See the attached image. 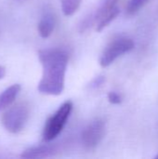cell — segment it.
Segmentation results:
<instances>
[{
	"instance_id": "cell-1",
	"label": "cell",
	"mask_w": 158,
	"mask_h": 159,
	"mask_svg": "<svg viewBox=\"0 0 158 159\" xmlns=\"http://www.w3.org/2000/svg\"><path fill=\"white\" fill-rule=\"evenodd\" d=\"M38 58L43 67L42 78L38 90L42 94L60 95L64 89L68 56L59 48H45L38 51Z\"/></svg>"
},
{
	"instance_id": "cell-2",
	"label": "cell",
	"mask_w": 158,
	"mask_h": 159,
	"mask_svg": "<svg viewBox=\"0 0 158 159\" xmlns=\"http://www.w3.org/2000/svg\"><path fill=\"white\" fill-rule=\"evenodd\" d=\"M72 110L73 102L67 101L63 102L55 114L47 119L43 130V140L45 142H51L61 134L70 117Z\"/></svg>"
},
{
	"instance_id": "cell-3",
	"label": "cell",
	"mask_w": 158,
	"mask_h": 159,
	"mask_svg": "<svg viewBox=\"0 0 158 159\" xmlns=\"http://www.w3.org/2000/svg\"><path fill=\"white\" fill-rule=\"evenodd\" d=\"M30 114V107L26 102H20L4 113L2 124L10 133L20 132L25 126Z\"/></svg>"
},
{
	"instance_id": "cell-4",
	"label": "cell",
	"mask_w": 158,
	"mask_h": 159,
	"mask_svg": "<svg viewBox=\"0 0 158 159\" xmlns=\"http://www.w3.org/2000/svg\"><path fill=\"white\" fill-rule=\"evenodd\" d=\"M134 46V41L128 37H117L112 40L101 55V66L107 67L111 65L117 58L133 49Z\"/></svg>"
},
{
	"instance_id": "cell-5",
	"label": "cell",
	"mask_w": 158,
	"mask_h": 159,
	"mask_svg": "<svg viewBox=\"0 0 158 159\" xmlns=\"http://www.w3.org/2000/svg\"><path fill=\"white\" fill-rule=\"evenodd\" d=\"M105 135V123L102 119L92 121L82 132V143L88 149H94Z\"/></svg>"
},
{
	"instance_id": "cell-6",
	"label": "cell",
	"mask_w": 158,
	"mask_h": 159,
	"mask_svg": "<svg viewBox=\"0 0 158 159\" xmlns=\"http://www.w3.org/2000/svg\"><path fill=\"white\" fill-rule=\"evenodd\" d=\"M120 10L118 6H115L111 8H104L100 7L98 10L95 20H96V31L101 32L102 31L106 26H108L119 14Z\"/></svg>"
},
{
	"instance_id": "cell-7",
	"label": "cell",
	"mask_w": 158,
	"mask_h": 159,
	"mask_svg": "<svg viewBox=\"0 0 158 159\" xmlns=\"http://www.w3.org/2000/svg\"><path fill=\"white\" fill-rule=\"evenodd\" d=\"M58 152V149L55 145H38V146H33L25 151L22 152L21 157L23 158H46L53 157Z\"/></svg>"
},
{
	"instance_id": "cell-8",
	"label": "cell",
	"mask_w": 158,
	"mask_h": 159,
	"mask_svg": "<svg viewBox=\"0 0 158 159\" xmlns=\"http://www.w3.org/2000/svg\"><path fill=\"white\" fill-rule=\"evenodd\" d=\"M55 24H56V18L54 14L50 11L45 12L41 17L37 27L40 36L43 38H47L49 35H51V34L54 31Z\"/></svg>"
},
{
	"instance_id": "cell-9",
	"label": "cell",
	"mask_w": 158,
	"mask_h": 159,
	"mask_svg": "<svg viewBox=\"0 0 158 159\" xmlns=\"http://www.w3.org/2000/svg\"><path fill=\"white\" fill-rule=\"evenodd\" d=\"M21 88L19 84H14L6 89L0 94V111L7 108L16 100Z\"/></svg>"
},
{
	"instance_id": "cell-10",
	"label": "cell",
	"mask_w": 158,
	"mask_h": 159,
	"mask_svg": "<svg viewBox=\"0 0 158 159\" xmlns=\"http://www.w3.org/2000/svg\"><path fill=\"white\" fill-rule=\"evenodd\" d=\"M82 0H61V9L64 15L72 16L74 14L80 7Z\"/></svg>"
},
{
	"instance_id": "cell-11",
	"label": "cell",
	"mask_w": 158,
	"mask_h": 159,
	"mask_svg": "<svg viewBox=\"0 0 158 159\" xmlns=\"http://www.w3.org/2000/svg\"><path fill=\"white\" fill-rule=\"evenodd\" d=\"M108 101L113 104H119L122 102V98L117 92L111 91L108 93Z\"/></svg>"
},
{
	"instance_id": "cell-12",
	"label": "cell",
	"mask_w": 158,
	"mask_h": 159,
	"mask_svg": "<svg viewBox=\"0 0 158 159\" xmlns=\"http://www.w3.org/2000/svg\"><path fill=\"white\" fill-rule=\"evenodd\" d=\"M117 2L118 0H105L102 7L104 8H111V7L117 6Z\"/></svg>"
},
{
	"instance_id": "cell-13",
	"label": "cell",
	"mask_w": 158,
	"mask_h": 159,
	"mask_svg": "<svg viewBox=\"0 0 158 159\" xmlns=\"http://www.w3.org/2000/svg\"><path fill=\"white\" fill-rule=\"evenodd\" d=\"M103 81H104V77H103V76L96 77V78L92 81V83L90 84V87H91V88H98V87H100V86L103 83Z\"/></svg>"
},
{
	"instance_id": "cell-14",
	"label": "cell",
	"mask_w": 158,
	"mask_h": 159,
	"mask_svg": "<svg viewBox=\"0 0 158 159\" xmlns=\"http://www.w3.org/2000/svg\"><path fill=\"white\" fill-rule=\"evenodd\" d=\"M5 75H6V68L0 65V79H2Z\"/></svg>"
},
{
	"instance_id": "cell-15",
	"label": "cell",
	"mask_w": 158,
	"mask_h": 159,
	"mask_svg": "<svg viewBox=\"0 0 158 159\" xmlns=\"http://www.w3.org/2000/svg\"><path fill=\"white\" fill-rule=\"evenodd\" d=\"M156 158L158 159V155H157V156H156Z\"/></svg>"
}]
</instances>
